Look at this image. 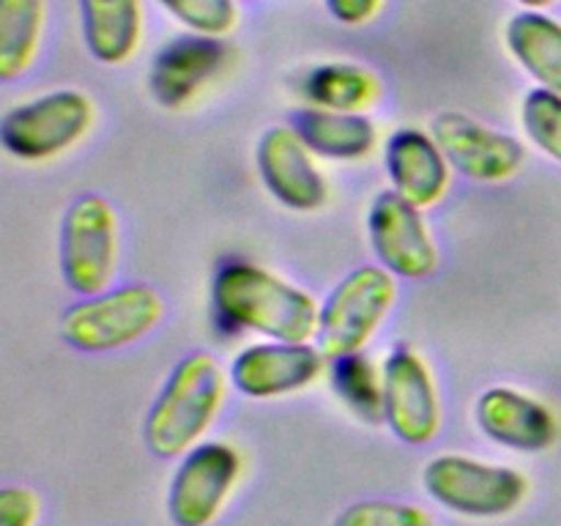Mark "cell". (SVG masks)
Listing matches in <instances>:
<instances>
[{
    "mask_svg": "<svg viewBox=\"0 0 561 526\" xmlns=\"http://www.w3.org/2000/svg\"><path fill=\"white\" fill-rule=\"evenodd\" d=\"M241 474L230 444L203 442L184 455L168 491V515L175 526H211L228 504Z\"/></svg>",
    "mask_w": 561,
    "mask_h": 526,
    "instance_id": "9",
    "label": "cell"
},
{
    "mask_svg": "<svg viewBox=\"0 0 561 526\" xmlns=\"http://www.w3.org/2000/svg\"><path fill=\"white\" fill-rule=\"evenodd\" d=\"M436 137L455 173L480 184H499L518 175L526 162V148L513 135L493 129L460 110H444L431 121Z\"/></svg>",
    "mask_w": 561,
    "mask_h": 526,
    "instance_id": "10",
    "label": "cell"
},
{
    "mask_svg": "<svg viewBox=\"0 0 561 526\" xmlns=\"http://www.w3.org/2000/svg\"><path fill=\"white\" fill-rule=\"evenodd\" d=\"M323 3H327V11L340 25L362 27L376 20L383 0H323Z\"/></svg>",
    "mask_w": 561,
    "mask_h": 526,
    "instance_id": "27",
    "label": "cell"
},
{
    "mask_svg": "<svg viewBox=\"0 0 561 526\" xmlns=\"http://www.w3.org/2000/svg\"><path fill=\"white\" fill-rule=\"evenodd\" d=\"M383 420L405 444H431L442 431V395L433 370L411 345H394L381 367Z\"/></svg>",
    "mask_w": 561,
    "mask_h": 526,
    "instance_id": "8",
    "label": "cell"
},
{
    "mask_svg": "<svg viewBox=\"0 0 561 526\" xmlns=\"http://www.w3.org/2000/svg\"><path fill=\"white\" fill-rule=\"evenodd\" d=\"M228 47L214 36L186 33L170 38L148 71L153 102L164 110H186L222 66H228Z\"/></svg>",
    "mask_w": 561,
    "mask_h": 526,
    "instance_id": "14",
    "label": "cell"
},
{
    "mask_svg": "<svg viewBox=\"0 0 561 526\" xmlns=\"http://www.w3.org/2000/svg\"><path fill=\"white\" fill-rule=\"evenodd\" d=\"M290 126L316 157L332 162H359L370 157L378 142L376 124L365 113H337L307 104L294 115Z\"/></svg>",
    "mask_w": 561,
    "mask_h": 526,
    "instance_id": "18",
    "label": "cell"
},
{
    "mask_svg": "<svg viewBox=\"0 0 561 526\" xmlns=\"http://www.w3.org/2000/svg\"><path fill=\"white\" fill-rule=\"evenodd\" d=\"M334 526H433V518L414 504L373 499L345 507Z\"/></svg>",
    "mask_w": 561,
    "mask_h": 526,
    "instance_id": "25",
    "label": "cell"
},
{
    "mask_svg": "<svg viewBox=\"0 0 561 526\" xmlns=\"http://www.w3.org/2000/svg\"><path fill=\"white\" fill-rule=\"evenodd\" d=\"M383 168L392 190L422 211L447 195L453 179V164L438 148L436 137L420 129H400L389 137Z\"/></svg>",
    "mask_w": 561,
    "mask_h": 526,
    "instance_id": "16",
    "label": "cell"
},
{
    "mask_svg": "<svg viewBox=\"0 0 561 526\" xmlns=\"http://www.w3.org/2000/svg\"><path fill=\"white\" fill-rule=\"evenodd\" d=\"M164 301L151 285L129 283L102 294L82 296L60 321L66 343L85 354H104L137 343L159 327Z\"/></svg>",
    "mask_w": 561,
    "mask_h": 526,
    "instance_id": "3",
    "label": "cell"
},
{
    "mask_svg": "<svg viewBox=\"0 0 561 526\" xmlns=\"http://www.w3.org/2000/svg\"><path fill=\"white\" fill-rule=\"evenodd\" d=\"M394 301H398V283L392 272H387L381 263L354 268L334 285L321 305L316 345L329 362L362 354L365 345L376 338Z\"/></svg>",
    "mask_w": 561,
    "mask_h": 526,
    "instance_id": "5",
    "label": "cell"
},
{
    "mask_svg": "<svg viewBox=\"0 0 561 526\" xmlns=\"http://www.w3.org/2000/svg\"><path fill=\"white\" fill-rule=\"evenodd\" d=\"M225 403V373L206 351H192L170 370L146 416L148 449L159 458H184L201 444Z\"/></svg>",
    "mask_w": 561,
    "mask_h": 526,
    "instance_id": "2",
    "label": "cell"
},
{
    "mask_svg": "<svg viewBox=\"0 0 561 526\" xmlns=\"http://www.w3.org/2000/svg\"><path fill=\"white\" fill-rule=\"evenodd\" d=\"M44 27L47 0H0V80H16L36 64Z\"/></svg>",
    "mask_w": 561,
    "mask_h": 526,
    "instance_id": "21",
    "label": "cell"
},
{
    "mask_svg": "<svg viewBox=\"0 0 561 526\" xmlns=\"http://www.w3.org/2000/svg\"><path fill=\"white\" fill-rule=\"evenodd\" d=\"M85 49L104 66H121L140 49L142 0H77Z\"/></svg>",
    "mask_w": 561,
    "mask_h": 526,
    "instance_id": "17",
    "label": "cell"
},
{
    "mask_svg": "<svg viewBox=\"0 0 561 526\" xmlns=\"http://www.w3.org/2000/svg\"><path fill=\"white\" fill-rule=\"evenodd\" d=\"M211 305L230 327L283 343H310L321 323V305L307 290L247 261L214 274Z\"/></svg>",
    "mask_w": 561,
    "mask_h": 526,
    "instance_id": "1",
    "label": "cell"
},
{
    "mask_svg": "<svg viewBox=\"0 0 561 526\" xmlns=\"http://www.w3.org/2000/svg\"><path fill=\"white\" fill-rule=\"evenodd\" d=\"M327 367V356L312 343L263 340L247 345L230 362V384L250 400H272L312 387Z\"/></svg>",
    "mask_w": 561,
    "mask_h": 526,
    "instance_id": "12",
    "label": "cell"
},
{
    "mask_svg": "<svg viewBox=\"0 0 561 526\" xmlns=\"http://www.w3.org/2000/svg\"><path fill=\"white\" fill-rule=\"evenodd\" d=\"M510 58L540 88L561 93V22L546 11L524 9L504 27Z\"/></svg>",
    "mask_w": 561,
    "mask_h": 526,
    "instance_id": "19",
    "label": "cell"
},
{
    "mask_svg": "<svg viewBox=\"0 0 561 526\" xmlns=\"http://www.w3.org/2000/svg\"><path fill=\"white\" fill-rule=\"evenodd\" d=\"M310 107L337 110V113H365L381 99V82L359 64H321L307 71L301 82Z\"/></svg>",
    "mask_w": 561,
    "mask_h": 526,
    "instance_id": "20",
    "label": "cell"
},
{
    "mask_svg": "<svg viewBox=\"0 0 561 526\" xmlns=\"http://www.w3.org/2000/svg\"><path fill=\"white\" fill-rule=\"evenodd\" d=\"M257 175L279 206L290 211H318L329 201V184L316 153L294 126H268L255 148Z\"/></svg>",
    "mask_w": 561,
    "mask_h": 526,
    "instance_id": "13",
    "label": "cell"
},
{
    "mask_svg": "<svg viewBox=\"0 0 561 526\" xmlns=\"http://www.w3.org/2000/svg\"><path fill=\"white\" fill-rule=\"evenodd\" d=\"M477 425L491 442L515 453H542L559 438V420L546 403L513 387H491L477 398Z\"/></svg>",
    "mask_w": 561,
    "mask_h": 526,
    "instance_id": "15",
    "label": "cell"
},
{
    "mask_svg": "<svg viewBox=\"0 0 561 526\" xmlns=\"http://www.w3.org/2000/svg\"><path fill=\"white\" fill-rule=\"evenodd\" d=\"M42 502L25 485H5L0 491V526H36Z\"/></svg>",
    "mask_w": 561,
    "mask_h": 526,
    "instance_id": "26",
    "label": "cell"
},
{
    "mask_svg": "<svg viewBox=\"0 0 561 526\" xmlns=\"http://www.w3.org/2000/svg\"><path fill=\"white\" fill-rule=\"evenodd\" d=\"M518 5H524V9H531V11H546L548 5H553L557 0H515Z\"/></svg>",
    "mask_w": 561,
    "mask_h": 526,
    "instance_id": "28",
    "label": "cell"
},
{
    "mask_svg": "<svg viewBox=\"0 0 561 526\" xmlns=\"http://www.w3.org/2000/svg\"><path fill=\"white\" fill-rule=\"evenodd\" d=\"M367 236L378 263L394 277L422 279L438 268V247L422 208L394 190L381 192L367 211Z\"/></svg>",
    "mask_w": 561,
    "mask_h": 526,
    "instance_id": "11",
    "label": "cell"
},
{
    "mask_svg": "<svg viewBox=\"0 0 561 526\" xmlns=\"http://www.w3.org/2000/svg\"><path fill=\"white\" fill-rule=\"evenodd\" d=\"M173 20L190 33L222 38L239 22V3L236 0H157Z\"/></svg>",
    "mask_w": 561,
    "mask_h": 526,
    "instance_id": "24",
    "label": "cell"
},
{
    "mask_svg": "<svg viewBox=\"0 0 561 526\" xmlns=\"http://www.w3.org/2000/svg\"><path fill=\"white\" fill-rule=\"evenodd\" d=\"M520 126L537 151L561 164V93L535 88L520 104Z\"/></svg>",
    "mask_w": 561,
    "mask_h": 526,
    "instance_id": "23",
    "label": "cell"
},
{
    "mask_svg": "<svg viewBox=\"0 0 561 526\" xmlns=\"http://www.w3.org/2000/svg\"><path fill=\"white\" fill-rule=\"evenodd\" d=\"M422 485L444 510L469 518H502L515 513L529 493V480L510 466L469 455H438L422 471Z\"/></svg>",
    "mask_w": 561,
    "mask_h": 526,
    "instance_id": "6",
    "label": "cell"
},
{
    "mask_svg": "<svg viewBox=\"0 0 561 526\" xmlns=\"http://www.w3.org/2000/svg\"><path fill=\"white\" fill-rule=\"evenodd\" d=\"M96 107L75 88L42 93L14 104L0 118V142L16 162L38 164L58 159L91 132Z\"/></svg>",
    "mask_w": 561,
    "mask_h": 526,
    "instance_id": "4",
    "label": "cell"
},
{
    "mask_svg": "<svg viewBox=\"0 0 561 526\" xmlns=\"http://www.w3.org/2000/svg\"><path fill=\"white\" fill-rule=\"evenodd\" d=\"M334 389L340 400L365 422L383 420V378L365 354L334 359Z\"/></svg>",
    "mask_w": 561,
    "mask_h": 526,
    "instance_id": "22",
    "label": "cell"
},
{
    "mask_svg": "<svg viewBox=\"0 0 561 526\" xmlns=\"http://www.w3.org/2000/svg\"><path fill=\"white\" fill-rule=\"evenodd\" d=\"M118 268V217L99 195H80L60 222V277L80 296L110 288Z\"/></svg>",
    "mask_w": 561,
    "mask_h": 526,
    "instance_id": "7",
    "label": "cell"
}]
</instances>
